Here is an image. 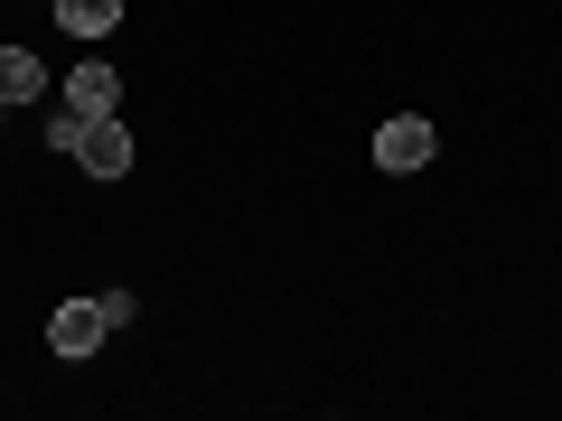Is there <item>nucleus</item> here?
<instances>
[{
	"label": "nucleus",
	"instance_id": "1",
	"mask_svg": "<svg viewBox=\"0 0 562 421\" xmlns=\"http://www.w3.org/2000/svg\"><path fill=\"white\" fill-rule=\"evenodd\" d=\"M431 150H441V132H431L422 113H394V122L375 132V169H384V179H413V169H431Z\"/></svg>",
	"mask_w": 562,
	"mask_h": 421
},
{
	"label": "nucleus",
	"instance_id": "2",
	"mask_svg": "<svg viewBox=\"0 0 562 421\" xmlns=\"http://www.w3.org/2000/svg\"><path fill=\"white\" fill-rule=\"evenodd\" d=\"M76 169H85V179H132V122H122V113L85 122V140H76Z\"/></svg>",
	"mask_w": 562,
	"mask_h": 421
},
{
	"label": "nucleus",
	"instance_id": "3",
	"mask_svg": "<svg viewBox=\"0 0 562 421\" xmlns=\"http://www.w3.org/2000/svg\"><path fill=\"white\" fill-rule=\"evenodd\" d=\"M57 103H66V113H85V122H103V113H122V76H113L103 57H85L76 76L57 84Z\"/></svg>",
	"mask_w": 562,
	"mask_h": 421
},
{
	"label": "nucleus",
	"instance_id": "4",
	"mask_svg": "<svg viewBox=\"0 0 562 421\" xmlns=\"http://www.w3.org/2000/svg\"><path fill=\"white\" fill-rule=\"evenodd\" d=\"M103 338H113L103 300H57V319H47V346H57V356H94Z\"/></svg>",
	"mask_w": 562,
	"mask_h": 421
},
{
	"label": "nucleus",
	"instance_id": "5",
	"mask_svg": "<svg viewBox=\"0 0 562 421\" xmlns=\"http://www.w3.org/2000/svg\"><path fill=\"white\" fill-rule=\"evenodd\" d=\"M57 29L94 47V38H113V29H122V0H57Z\"/></svg>",
	"mask_w": 562,
	"mask_h": 421
},
{
	"label": "nucleus",
	"instance_id": "6",
	"mask_svg": "<svg viewBox=\"0 0 562 421\" xmlns=\"http://www.w3.org/2000/svg\"><path fill=\"white\" fill-rule=\"evenodd\" d=\"M47 94V66L29 47H0V103H38Z\"/></svg>",
	"mask_w": 562,
	"mask_h": 421
},
{
	"label": "nucleus",
	"instance_id": "7",
	"mask_svg": "<svg viewBox=\"0 0 562 421\" xmlns=\"http://www.w3.org/2000/svg\"><path fill=\"white\" fill-rule=\"evenodd\" d=\"M76 140H85V113H66V103H57V113H47V150L76 160Z\"/></svg>",
	"mask_w": 562,
	"mask_h": 421
},
{
	"label": "nucleus",
	"instance_id": "8",
	"mask_svg": "<svg viewBox=\"0 0 562 421\" xmlns=\"http://www.w3.org/2000/svg\"><path fill=\"white\" fill-rule=\"evenodd\" d=\"M0 122H10V103H0Z\"/></svg>",
	"mask_w": 562,
	"mask_h": 421
}]
</instances>
